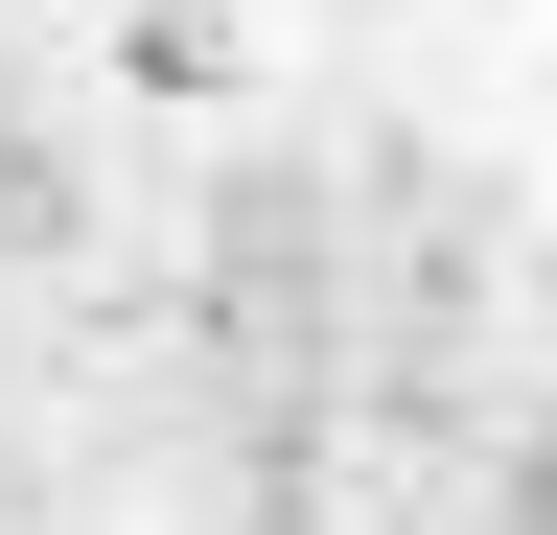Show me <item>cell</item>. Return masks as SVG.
<instances>
[{
  "label": "cell",
  "instance_id": "1",
  "mask_svg": "<svg viewBox=\"0 0 557 535\" xmlns=\"http://www.w3.org/2000/svg\"><path fill=\"white\" fill-rule=\"evenodd\" d=\"M511 535H557V442H534V489H511Z\"/></svg>",
  "mask_w": 557,
  "mask_h": 535
}]
</instances>
